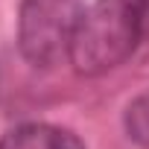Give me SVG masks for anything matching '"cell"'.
Returning <instances> with one entry per match:
<instances>
[{
	"label": "cell",
	"mask_w": 149,
	"mask_h": 149,
	"mask_svg": "<svg viewBox=\"0 0 149 149\" xmlns=\"http://www.w3.org/2000/svg\"><path fill=\"white\" fill-rule=\"evenodd\" d=\"M140 41L146 35L129 0H94L79 15L67 61L79 76H102L120 67Z\"/></svg>",
	"instance_id": "cell-1"
},
{
	"label": "cell",
	"mask_w": 149,
	"mask_h": 149,
	"mask_svg": "<svg viewBox=\"0 0 149 149\" xmlns=\"http://www.w3.org/2000/svg\"><path fill=\"white\" fill-rule=\"evenodd\" d=\"M82 0H21L18 6V47L32 67H56L67 58L73 29L79 24Z\"/></svg>",
	"instance_id": "cell-2"
},
{
	"label": "cell",
	"mask_w": 149,
	"mask_h": 149,
	"mask_svg": "<svg viewBox=\"0 0 149 149\" xmlns=\"http://www.w3.org/2000/svg\"><path fill=\"white\" fill-rule=\"evenodd\" d=\"M0 149H85L82 137L53 123H21L0 137Z\"/></svg>",
	"instance_id": "cell-3"
},
{
	"label": "cell",
	"mask_w": 149,
	"mask_h": 149,
	"mask_svg": "<svg viewBox=\"0 0 149 149\" xmlns=\"http://www.w3.org/2000/svg\"><path fill=\"white\" fill-rule=\"evenodd\" d=\"M123 126H126L129 140H134L137 146L149 149V91L137 94V97L126 105Z\"/></svg>",
	"instance_id": "cell-4"
},
{
	"label": "cell",
	"mask_w": 149,
	"mask_h": 149,
	"mask_svg": "<svg viewBox=\"0 0 149 149\" xmlns=\"http://www.w3.org/2000/svg\"><path fill=\"white\" fill-rule=\"evenodd\" d=\"M129 3H132V9H134V15H137V21H140L143 35L149 38V0H129Z\"/></svg>",
	"instance_id": "cell-5"
}]
</instances>
